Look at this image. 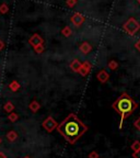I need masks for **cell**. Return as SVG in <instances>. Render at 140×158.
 Segmentation results:
<instances>
[{"label": "cell", "instance_id": "cell-1", "mask_svg": "<svg viewBox=\"0 0 140 158\" xmlns=\"http://www.w3.org/2000/svg\"><path fill=\"white\" fill-rule=\"evenodd\" d=\"M57 130L70 144H74L86 132L88 127L77 118L76 114H69L62 123L57 126Z\"/></svg>", "mask_w": 140, "mask_h": 158}, {"label": "cell", "instance_id": "cell-2", "mask_svg": "<svg viewBox=\"0 0 140 158\" xmlns=\"http://www.w3.org/2000/svg\"><path fill=\"white\" fill-rule=\"evenodd\" d=\"M112 108L121 115V125H119V128H122L123 127V122L125 121V118L135 111L136 109L138 108V104L127 94H123L114 102Z\"/></svg>", "mask_w": 140, "mask_h": 158}, {"label": "cell", "instance_id": "cell-3", "mask_svg": "<svg viewBox=\"0 0 140 158\" xmlns=\"http://www.w3.org/2000/svg\"><path fill=\"white\" fill-rule=\"evenodd\" d=\"M124 29H125L129 34L133 35L138 31V29H139V24H138L134 19H129L127 22L125 23V25H124Z\"/></svg>", "mask_w": 140, "mask_h": 158}, {"label": "cell", "instance_id": "cell-4", "mask_svg": "<svg viewBox=\"0 0 140 158\" xmlns=\"http://www.w3.org/2000/svg\"><path fill=\"white\" fill-rule=\"evenodd\" d=\"M57 126H58V124H57L56 120L53 118L52 116H48V118L43 122V127H44L48 133L54 131L55 128H57Z\"/></svg>", "mask_w": 140, "mask_h": 158}, {"label": "cell", "instance_id": "cell-5", "mask_svg": "<svg viewBox=\"0 0 140 158\" xmlns=\"http://www.w3.org/2000/svg\"><path fill=\"white\" fill-rule=\"evenodd\" d=\"M29 43L31 45H32L34 48H36V47L41 46V45H43V43H44V41H43V39L41 36H39L38 34H33L32 36H31V39L29 40Z\"/></svg>", "mask_w": 140, "mask_h": 158}, {"label": "cell", "instance_id": "cell-6", "mask_svg": "<svg viewBox=\"0 0 140 158\" xmlns=\"http://www.w3.org/2000/svg\"><path fill=\"white\" fill-rule=\"evenodd\" d=\"M90 69H91V65L89 64L88 62H86L84 64L81 65V67L79 69V73H80L82 76H86V75L90 73Z\"/></svg>", "mask_w": 140, "mask_h": 158}, {"label": "cell", "instance_id": "cell-7", "mask_svg": "<svg viewBox=\"0 0 140 158\" xmlns=\"http://www.w3.org/2000/svg\"><path fill=\"white\" fill-rule=\"evenodd\" d=\"M96 77H98V79L101 82H106V81H107V79H108V77H110V76H108V74L105 72V70H101V72H100L98 74V76H96Z\"/></svg>", "mask_w": 140, "mask_h": 158}, {"label": "cell", "instance_id": "cell-8", "mask_svg": "<svg viewBox=\"0 0 140 158\" xmlns=\"http://www.w3.org/2000/svg\"><path fill=\"white\" fill-rule=\"evenodd\" d=\"M70 67H71V69L74 70V72L79 73V69H80V67H81V64L79 63L78 59H74V60H72L71 64H70Z\"/></svg>", "mask_w": 140, "mask_h": 158}, {"label": "cell", "instance_id": "cell-9", "mask_svg": "<svg viewBox=\"0 0 140 158\" xmlns=\"http://www.w3.org/2000/svg\"><path fill=\"white\" fill-rule=\"evenodd\" d=\"M9 88H10V90H11V91H13V92L18 91V90H19V88H20L19 82H18L17 80H13L12 82H10Z\"/></svg>", "mask_w": 140, "mask_h": 158}, {"label": "cell", "instance_id": "cell-10", "mask_svg": "<svg viewBox=\"0 0 140 158\" xmlns=\"http://www.w3.org/2000/svg\"><path fill=\"white\" fill-rule=\"evenodd\" d=\"M3 110H5L6 112H9V113H11V112L14 110V106H13V103L12 102H10V101H8L7 103L3 106Z\"/></svg>", "mask_w": 140, "mask_h": 158}, {"label": "cell", "instance_id": "cell-11", "mask_svg": "<svg viewBox=\"0 0 140 158\" xmlns=\"http://www.w3.org/2000/svg\"><path fill=\"white\" fill-rule=\"evenodd\" d=\"M39 108H41V106H39V103L37 101H32L31 103H30V109H31V111L33 112H36L39 110Z\"/></svg>", "mask_w": 140, "mask_h": 158}, {"label": "cell", "instance_id": "cell-12", "mask_svg": "<svg viewBox=\"0 0 140 158\" xmlns=\"http://www.w3.org/2000/svg\"><path fill=\"white\" fill-rule=\"evenodd\" d=\"M91 45H89L88 43H83V44L80 46V49H81V52L83 53V54H88L90 51H91Z\"/></svg>", "mask_w": 140, "mask_h": 158}, {"label": "cell", "instance_id": "cell-13", "mask_svg": "<svg viewBox=\"0 0 140 158\" xmlns=\"http://www.w3.org/2000/svg\"><path fill=\"white\" fill-rule=\"evenodd\" d=\"M17 137H18V134L15 133L14 131H10L9 133H8V135H7V138L9 139L10 142L15 141V139H17Z\"/></svg>", "mask_w": 140, "mask_h": 158}, {"label": "cell", "instance_id": "cell-14", "mask_svg": "<svg viewBox=\"0 0 140 158\" xmlns=\"http://www.w3.org/2000/svg\"><path fill=\"white\" fill-rule=\"evenodd\" d=\"M9 12V7H8V5L7 3H1L0 5V13L1 15H6V13H8Z\"/></svg>", "mask_w": 140, "mask_h": 158}, {"label": "cell", "instance_id": "cell-15", "mask_svg": "<svg viewBox=\"0 0 140 158\" xmlns=\"http://www.w3.org/2000/svg\"><path fill=\"white\" fill-rule=\"evenodd\" d=\"M131 149L134 151V153L135 152H137V151H139L140 149V142H138V141H135L133 144H131Z\"/></svg>", "mask_w": 140, "mask_h": 158}, {"label": "cell", "instance_id": "cell-16", "mask_svg": "<svg viewBox=\"0 0 140 158\" xmlns=\"http://www.w3.org/2000/svg\"><path fill=\"white\" fill-rule=\"evenodd\" d=\"M18 118H19V116H18V114L17 113H10L9 114V120L10 121H12V122H14V121H17L18 120Z\"/></svg>", "mask_w": 140, "mask_h": 158}, {"label": "cell", "instance_id": "cell-17", "mask_svg": "<svg viewBox=\"0 0 140 158\" xmlns=\"http://www.w3.org/2000/svg\"><path fill=\"white\" fill-rule=\"evenodd\" d=\"M117 66H118V64L115 62V60H111V62H110V64H108V67H110L111 69H113V70L117 68Z\"/></svg>", "mask_w": 140, "mask_h": 158}, {"label": "cell", "instance_id": "cell-18", "mask_svg": "<svg viewBox=\"0 0 140 158\" xmlns=\"http://www.w3.org/2000/svg\"><path fill=\"white\" fill-rule=\"evenodd\" d=\"M89 158H98V154L95 151L91 152V153L89 154Z\"/></svg>", "mask_w": 140, "mask_h": 158}, {"label": "cell", "instance_id": "cell-19", "mask_svg": "<svg viewBox=\"0 0 140 158\" xmlns=\"http://www.w3.org/2000/svg\"><path fill=\"white\" fill-rule=\"evenodd\" d=\"M134 124H135V127L137 128V130H139V131H140V118H137V120H136L135 123H134Z\"/></svg>", "mask_w": 140, "mask_h": 158}, {"label": "cell", "instance_id": "cell-20", "mask_svg": "<svg viewBox=\"0 0 140 158\" xmlns=\"http://www.w3.org/2000/svg\"><path fill=\"white\" fill-rule=\"evenodd\" d=\"M62 33L65 34V36H69V35H70V33H71V31H70L68 27H66V29L62 31Z\"/></svg>", "mask_w": 140, "mask_h": 158}, {"label": "cell", "instance_id": "cell-21", "mask_svg": "<svg viewBox=\"0 0 140 158\" xmlns=\"http://www.w3.org/2000/svg\"><path fill=\"white\" fill-rule=\"evenodd\" d=\"M133 157L134 158H140V149H139V151H137V152H135V153H134Z\"/></svg>", "mask_w": 140, "mask_h": 158}, {"label": "cell", "instance_id": "cell-22", "mask_svg": "<svg viewBox=\"0 0 140 158\" xmlns=\"http://www.w3.org/2000/svg\"><path fill=\"white\" fill-rule=\"evenodd\" d=\"M3 46H5V44H3V42L1 41V40H0V51L3 48Z\"/></svg>", "mask_w": 140, "mask_h": 158}, {"label": "cell", "instance_id": "cell-23", "mask_svg": "<svg viewBox=\"0 0 140 158\" xmlns=\"http://www.w3.org/2000/svg\"><path fill=\"white\" fill-rule=\"evenodd\" d=\"M136 47H137V48L140 51V40H139V41H138V42H137V44H136Z\"/></svg>", "mask_w": 140, "mask_h": 158}, {"label": "cell", "instance_id": "cell-24", "mask_svg": "<svg viewBox=\"0 0 140 158\" xmlns=\"http://www.w3.org/2000/svg\"><path fill=\"white\" fill-rule=\"evenodd\" d=\"M0 158H7V156H6L3 153H1V152H0Z\"/></svg>", "mask_w": 140, "mask_h": 158}, {"label": "cell", "instance_id": "cell-25", "mask_svg": "<svg viewBox=\"0 0 140 158\" xmlns=\"http://www.w3.org/2000/svg\"><path fill=\"white\" fill-rule=\"evenodd\" d=\"M24 158H30V157H27V156H26V157H24Z\"/></svg>", "mask_w": 140, "mask_h": 158}, {"label": "cell", "instance_id": "cell-26", "mask_svg": "<svg viewBox=\"0 0 140 158\" xmlns=\"http://www.w3.org/2000/svg\"><path fill=\"white\" fill-rule=\"evenodd\" d=\"M0 143H1V138H0Z\"/></svg>", "mask_w": 140, "mask_h": 158}, {"label": "cell", "instance_id": "cell-27", "mask_svg": "<svg viewBox=\"0 0 140 158\" xmlns=\"http://www.w3.org/2000/svg\"><path fill=\"white\" fill-rule=\"evenodd\" d=\"M138 1H139V2H140V0H138Z\"/></svg>", "mask_w": 140, "mask_h": 158}]
</instances>
